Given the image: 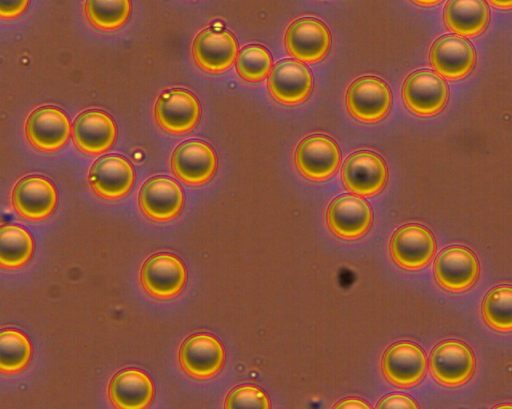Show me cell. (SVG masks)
<instances>
[{
  "label": "cell",
  "mask_w": 512,
  "mask_h": 409,
  "mask_svg": "<svg viewBox=\"0 0 512 409\" xmlns=\"http://www.w3.org/2000/svg\"><path fill=\"white\" fill-rule=\"evenodd\" d=\"M341 162L337 143L326 135L316 134L304 138L295 150L298 171L311 181H324L333 176Z\"/></svg>",
  "instance_id": "obj_5"
},
{
  "label": "cell",
  "mask_w": 512,
  "mask_h": 409,
  "mask_svg": "<svg viewBox=\"0 0 512 409\" xmlns=\"http://www.w3.org/2000/svg\"><path fill=\"white\" fill-rule=\"evenodd\" d=\"M436 240L432 232L420 224H406L398 228L390 240L393 261L405 270H420L435 256Z\"/></svg>",
  "instance_id": "obj_3"
},
{
  "label": "cell",
  "mask_w": 512,
  "mask_h": 409,
  "mask_svg": "<svg viewBox=\"0 0 512 409\" xmlns=\"http://www.w3.org/2000/svg\"><path fill=\"white\" fill-rule=\"evenodd\" d=\"M71 132L68 116L54 106H43L34 110L25 124L29 143L43 152L61 149L68 142Z\"/></svg>",
  "instance_id": "obj_14"
},
{
  "label": "cell",
  "mask_w": 512,
  "mask_h": 409,
  "mask_svg": "<svg viewBox=\"0 0 512 409\" xmlns=\"http://www.w3.org/2000/svg\"><path fill=\"white\" fill-rule=\"evenodd\" d=\"M201 115L196 96L185 89H170L159 96L154 107L158 125L170 134H185L193 130Z\"/></svg>",
  "instance_id": "obj_8"
},
{
  "label": "cell",
  "mask_w": 512,
  "mask_h": 409,
  "mask_svg": "<svg viewBox=\"0 0 512 409\" xmlns=\"http://www.w3.org/2000/svg\"><path fill=\"white\" fill-rule=\"evenodd\" d=\"M92 190L106 200H118L126 196L135 181L132 164L120 155H107L94 162L89 171Z\"/></svg>",
  "instance_id": "obj_18"
},
{
  "label": "cell",
  "mask_w": 512,
  "mask_h": 409,
  "mask_svg": "<svg viewBox=\"0 0 512 409\" xmlns=\"http://www.w3.org/2000/svg\"><path fill=\"white\" fill-rule=\"evenodd\" d=\"M273 60L269 51L261 45L243 48L236 58V71L245 81L258 83L269 76Z\"/></svg>",
  "instance_id": "obj_29"
},
{
  "label": "cell",
  "mask_w": 512,
  "mask_h": 409,
  "mask_svg": "<svg viewBox=\"0 0 512 409\" xmlns=\"http://www.w3.org/2000/svg\"><path fill=\"white\" fill-rule=\"evenodd\" d=\"M488 2L501 9H511L512 8V0H488Z\"/></svg>",
  "instance_id": "obj_34"
},
{
  "label": "cell",
  "mask_w": 512,
  "mask_h": 409,
  "mask_svg": "<svg viewBox=\"0 0 512 409\" xmlns=\"http://www.w3.org/2000/svg\"><path fill=\"white\" fill-rule=\"evenodd\" d=\"M485 322L498 332L512 331V286L501 285L491 289L481 306Z\"/></svg>",
  "instance_id": "obj_28"
},
{
  "label": "cell",
  "mask_w": 512,
  "mask_h": 409,
  "mask_svg": "<svg viewBox=\"0 0 512 409\" xmlns=\"http://www.w3.org/2000/svg\"><path fill=\"white\" fill-rule=\"evenodd\" d=\"M181 186L172 178L156 176L147 180L138 195V204L143 214L156 222H167L176 218L184 206Z\"/></svg>",
  "instance_id": "obj_13"
},
{
  "label": "cell",
  "mask_w": 512,
  "mask_h": 409,
  "mask_svg": "<svg viewBox=\"0 0 512 409\" xmlns=\"http://www.w3.org/2000/svg\"><path fill=\"white\" fill-rule=\"evenodd\" d=\"M84 10L94 27L112 31L128 21L132 5L131 0H85Z\"/></svg>",
  "instance_id": "obj_27"
},
{
  "label": "cell",
  "mask_w": 512,
  "mask_h": 409,
  "mask_svg": "<svg viewBox=\"0 0 512 409\" xmlns=\"http://www.w3.org/2000/svg\"><path fill=\"white\" fill-rule=\"evenodd\" d=\"M412 1L421 6H432V5H435L439 2H441L442 0H412Z\"/></svg>",
  "instance_id": "obj_35"
},
{
  "label": "cell",
  "mask_w": 512,
  "mask_h": 409,
  "mask_svg": "<svg viewBox=\"0 0 512 409\" xmlns=\"http://www.w3.org/2000/svg\"><path fill=\"white\" fill-rule=\"evenodd\" d=\"M504 407H505V408H512V405H511V404H509V405H507V404H503V405H499V406H497V407H495V408H504Z\"/></svg>",
  "instance_id": "obj_36"
},
{
  "label": "cell",
  "mask_w": 512,
  "mask_h": 409,
  "mask_svg": "<svg viewBox=\"0 0 512 409\" xmlns=\"http://www.w3.org/2000/svg\"><path fill=\"white\" fill-rule=\"evenodd\" d=\"M345 103L350 114L364 123L382 120L392 105V93L380 78L366 76L355 80L346 91Z\"/></svg>",
  "instance_id": "obj_4"
},
{
  "label": "cell",
  "mask_w": 512,
  "mask_h": 409,
  "mask_svg": "<svg viewBox=\"0 0 512 409\" xmlns=\"http://www.w3.org/2000/svg\"><path fill=\"white\" fill-rule=\"evenodd\" d=\"M437 283L450 292L471 288L478 279L480 265L476 255L463 246H451L439 253L434 266Z\"/></svg>",
  "instance_id": "obj_10"
},
{
  "label": "cell",
  "mask_w": 512,
  "mask_h": 409,
  "mask_svg": "<svg viewBox=\"0 0 512 409\" xmlns=\"http://www.w3.org/2000/svg\"><path fill=\"white\" fill-rule=\"evenodd\" d=\"M178 359L181 368L188 375L196 379H208L223 368L225 350L215 336L197 333L181 344Z\"/></svg>",
  "instance_id": "obj_6"
},
{
  "label": "cell",
  "mask_w": 512,
  "mask_h": 409,
  "mask_svg": "<svg viewBox=\"0 0 512 409\" xmlns=\"http://www.w3.org/2000/svg\"><path fill=\"white\" fill-rule=\"evenodd\" d=\"M335 409H370V405L359 398H347L334 405Z\"/></svg>",
  "instance_id": "obj_33"
},
{
  "label": "cell",
  "mask_w": 512,
  "mask_h": 409,
  "mask_svg": "<svg viewBox=\"0 0 512 409\" xmlns=\"http://www.w3.org/2000/svg\"><path fill=\"white\" fill-rule=\"evenodd\" d=\"M267 85L271 96L277 102L296 105L304 102L311 94L313 77L304 64L287 59L272 68Z\"/></svg>",
  "instance_id": "obj_20"
},
{
  "label": "cell",
  "mask_w": 512,
  "mask_h": 409,
  "mask_svg": "<svg viewBox=\"0 0 512 409\" xmlns=\"http://www.w3.org/2000/svg\"><path fill=\"white\" fill-rule=\"evenodd\" d=\"M341 176L348 191L370 197L384 188L388 170L385 161L378 154L363 150L351 154L345 160Z\"/></svg>",
  "instance_id": "obj_9"
},
{
  "label": "cell",
  "mask_w": 512,
  "mask_h": 409,
  "mask_svg": "<svg viewBox=\"0 0 512 409\" xmlns=\"http://www.w3.org/2000/svg\"><path fill=\"white\" fill-rule=\"evenodd\" d=\"M430 63L443 77L461 79L474 68L476 52L467 39L458 35H446L432 45Z\"/></svg>",
  "instance_id": "obj_22"
},
{
  "label": "cell",
  "mask_w": 512,
  "mask_h": 409,
  "mask_svg": "<svg viewBox=\"0 0 512 409\" xmlns=\"http://www.w3.org/2000/svg\"><path fill=\"white\" fill-rule=\"evenodd\" d=\"M29 338L19 330L8 328L0 333V371L16 374L24 370L32 357Z\"/></svg>",
  "instance_id": "obj_26"
},
{
  "label": "cell",
  "mask_w": 512,
  "mask_h": 409,
  "mask_svg": "<svg viewBox=\"0 0 512 409\" xmlns=\"http://www.w3.org/2000/svg\"><path fill=\"white\" fill-rule=\"evenodd\" d=\"M108 396L116 408H147L154 399L155 387L150 376L137 368L115 374L108 385Z\"/></svg>",
  "instance_id": "obj_23"
},
{
  "label": "cell",
  "mask_w": 512,
  "mask_h": 409,
  "mask_svg": "<svg viewBox=\"0 0 512 409\" xmlns=\"http://www.w3.org/2000/svg\"><path fill=\"white\" fill-rule=\"evenodd\" d=\"M288 53L304 63L321 61L331 46V34L327 26L314 18L294 21L285 34Z\"/></svg>",
  "instance_id": "obj_17"
},
{
  "label": "cell",
  "mask_w": 512,
  "mask_h": 409,
  "mask_svg": "<svg viewBox=\"0 0 512 409\" xmlns=\"http://www.w3.org/2000/svg\"><path fill=\"white\" fill-rule=\"evenodd\" d=\"M192 53L201 69L210 73H221L235 62L238 56V43L231 32L208 28L196 36Z\"/></svg>",
  "instance_id": "obj_19"
},
{
  "label": "cell",
  "mask_w": 512,
  "mask_h": 409,
  "mask_svg": "<svg viewBox=\"0 0 512 409\" xmlns=\"http://www.w3.org/2000/svg\"><path fill=\"white\" fill-rule=\"evenodd\" d=\"M476 367L474 353L468 345L458 340H447L434 347L429 358V368L434 379L448 387L466 383Z\"/></svg>",
  "instance_id": "obj_2"
},
{
  "label": "cell",
  "mask_w": 512,
  "mask_h": 409,
  "mask_svg": "<svg viewBox=\"0 0 512 409\" xmlns=\"http://www.w3.org/2000/svg\"><path fill=\"white\" fill-rule=\"evenodd\" d=\"M34 253V241L30 233L15 224L0 228V260L6 269H18L29 262Z\"/></svg>",
  "instance_id": "obj_25"
},
{
  "label": "cell",
  "mask_w": 512,
  "mask_h": 409,
  "mask_svg": "<svg viewBox=\"0 0 512 409\" xmlns=\"http://www.w3.org/2000/svg\"><path fill=\"white\" fill-rule=\"evenodd\" d=\"M418 404L411 397L404 394H390L383 397L376 408H418Z\"/></svg>",
  "instance_id": "obj_31"
},
{
  "label": "cell",
  "mask_w": 512,
  "mask_h": 409,
  "mask_svg": "<svg viewBox=\"0 0 512 409\" xmlns=\"http://www.w3.org/2000/svg\"><path fill=\"white\" fill-rule=\"evenodd\" d=\"M116 137L115 121L104 111H84L73 122V142L85 154L100 155L107 152L113 146Z\"/></svg>",
  "instance_id": "obj_21"
},
{
  "label": "cell",
  "mask_w": 512,
  "mask_h": 409,
  "mask_svg": "<svg viewBox=\"0 0 512 409\" xmlns=\"http://www.w3.org/2000/svg\"><path fill=\"white\" fill-rule=\"evenodd\" d=\"M174 175L185 184L199 186L208 182L217 170V156L206 142L188 140L179 144L171 156Z\"/></svg>",
  "instance_id": "obj_12"
},
{
  "label": "cell",
  "mask_w": 512,
  "mask_h": 409,
  "mask_svg": "<svg viewBox=\"0 0 512 409\" xmlns=\"http://www.w3.org/2000/svg\"><path fill=\"white\" fill-rule=\"evenodd\" d=\"M489 8L484 0H448L444 8L447 27L462 36L482 33L489 22Z\"/></svg>",
  "instance_id": "obj_24"
},
{
  "label": "cell",
  "mask_w": 512,
  "mask_h": 409,
  "mask_svg": "<svg viewBox=\"0 0 512 409\" xmlns=\"http://www.w3.org/2000/svg\"><path fill=\"white\" fill-rule=\"evenodd\" d=\"M187 276L182 260L171 253L150 256L140 270L142 287L157 299H171L179 295L186 285Z\"/></svg>",
  "instance_id": "obj_1"
},
{
  "label": "cell",
  "mask_w": 512,
  "mask_h": 409,
  "mask_svg": "<svg viewBox=\"0 0 512 409\" xmlns=\"http://www.w3.org/2000/svg\"><path fill=\"white\" fill-rule=\"evenodd\" d=\"M225 408H270V400L259 387L246 384L240 385L227 395Z\"/></svg>",
  "instance_id": "obj_30"
},
{
  "label": "cell",
  "mask_w": 512,
  "mask_h": 409,
  "mask_svg": "<svg viewBox=\"0 0 512 409\" xmlns=\"http://www.w3.org/2000/svg\"><path fill=\"white\" fill-rule=\"evenodd\" d=\"M326 220L329 229L337 237L353 240L368 232L373 213L368 202L359 195L345 194L330 203Z\"/></svg>",
  "instance_id": "obj_15"
},
{
  "label": "cell",
  "mask_w": 512,
  "mask_h": 409,
  "mask_svg": "<svg viewBox=\"0 0 512 409\" xmlns=\"http://www.w3.org/2000/svg\"><path fill=\"white\" fill-rule=\"evenodd\" d=\"M446 82L430 70L410 74L402 87V98L407 108L419 116L439 113L448 100Z\"/></svg>",
  "instance_id": "obj_11"
},
{
  "label": "cell",
  "mask_w": 512,
  "mask_h": 409,
  "mask_svg": "<svg viewBox=\"0 0 512 409\" xmlns=\"http://www.w3.org/2000/svg\"><path fill=\"white\" fill-rule=\"evenodd\" d=\"M385 378L400 388L418 384L427 372V356L417 344L400 341L389 346L382 357Z\"/></svg>",
  "instance_id": "obj_7"
},
{
  "label": "cell",
  "mask_w": 512,
  "mask_h": 409,
  "mask_svg": "<svg viewBox=\"0 0 512 409\" xmlns=\"http://www.w3.org/2000/svg\"><path fill=\"white\" fill-rule=\"evenodd\" d=\"M11 202L21 217L30 221H40L54 212L58 194L49 179L42 176H27L14 186Z\"/></svg>",
  "instance_id": "obj_16"
},
{
  "label": "cell",
  "mask_w": 512,
  "mask_h": 409,
  "mask_svg": "<svg viewBox=\"0 0 512 409\" xmlns=\"http://www.w3.org/2000/svg\"><path fill=\"white\" fill-rule=\"evenodd\" d=\"M29 0H0V16L3 19H14L27 9Z\"/></svg>",
  "instance_id": "obj_32"
}]
</instances>
